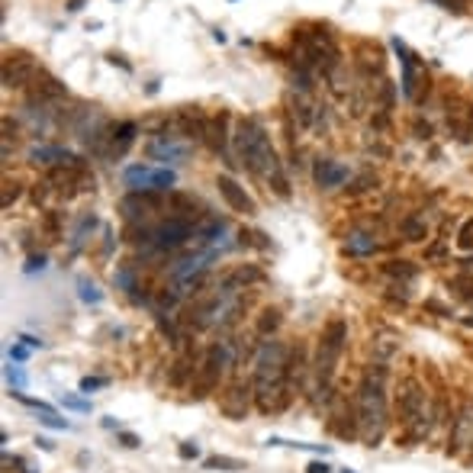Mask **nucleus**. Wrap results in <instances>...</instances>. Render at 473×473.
I'll return each mask as SVG.
<instances>
[{"instance_id":"26","label":"nucleus","mask_w":473,"mask_h":473,"mask_svg":"<svg viewBox=\"0 0 473 473\" xmlns=\"http://www.w3.org/2000/svg\"><path fill=\"white\" fill-rule=\"evenodd\" d=\"M451 290H457V296L467 299V303H473V277L470 274H460L451 280Z\"/></svg>"},{"instance_id":"33","label":"nucleus","mask_w":473,"mask_h":473,"mask_svg":"<svg viewBox=\"0 0 473 473\" xmlns=\"http://www.w3.org/2000/svg\"><path fill=\"white\" fill-rule=\"evenodd\" d=\"M117 283H119V287H126L129 293H133V290H135V277H133V271H129V267H123V271L117 274Z\"/></svg>"},{"instance_id":"17","label":"nucleus","mask_w":473,"mask_h":473,"mask_svg":"<svg viewBox=\"0 0 473 473\" xmlns=\"http://www.w3.org/2000/svg\"><path fill=\"white\" fill-rule=\"evenodd\" d=\"M264 280V271L261 267H251V264H241V267H235L232 274L223 280V287L225 290H239V287H248V283H261Z\"/></svg>"},{"instance_id":"20","label":"nucleus","mask_w":473,"mask_h":473,"mask_svg":"<svg viewBox=\"0 0 473 473\" xmlns=\"http://www.w3.org/2000/svg\"><path fill=\"white\" fill-rule=\"evenodd\" d=\"M135 133H139V126L135 123H119V126H113V149H110V155H123L129 145H133V139H135Z\"/></svg>"},{"instance_id":"48","label":"nucleus","mask_w":473,"mask_h":473,"mask_svg":"<svg viewBox=\"0 0 473 473\" xmlns=\"http://www.w3.org/2000/svg\"><path fill=\"white\" fill-rule=\"evenodd\" d=\"M345 473H348V470H345Z\"/></svg>"},{"instance_id":"22","label":"nucleus","mask_w":473,"mask_h":473,"mask_svg":"<svg viewBox=\"0 0 473 473\" xmlns=\"http://www.w3.org/2000/svg\"><path fill=\"white\" fill-rule=\"evenodd\" d=\"M97 225V216L93 213H84L81 216V223H77V229H75V235H71V248H81V241H84V235H87V229H93Z\"/></svg>"},{"instance_id":"18","label":"nucleus","mask_w":473,"mask_h":473,"mask_svg":"<svg viewBox=\"0 0 473 473\" xmlns=\"http://www.w3.org/2000/svg\"><path fill=\"white\" fill-rule=\"evenodd\" d=\"M123 181L135 190H151V181H155V167L149 165H133L123 171Z\"/></svg>"},{"instance_id":"15","label":"nucleus","mask_w":473,"mask_h":473,"mask_svg":"<svg viewBox=\"0 0 473 473\" xmlns=\"http://www.w3.org/2000/svg\"><path fill=\"white\" fill-rule=\"evenodd\" d=\"M155 207H161V197L151 190H133L123 200L126 219H139V216H145V209H155Z\"/></svg>"},{"instance_id":"28","label":"nucleus","mask_w":473,"mask_h":473,"mask_svg":"<svg viewBox=\"0 0 473 473\" xmlns=\"http://www.w3.org/2000/svg\"><path fill=\"white\" fill-rule=\"evenodd\" d=\"M457 245L464 251H473V219H467L464 225H460V232H457Z\"/></svg>"},{"instance_id":"23","label":"nucleus","mask_w":473,"mask_h":473,"mask_svg":"<svg viewBox=\"0 0 473 473\" xmlns=\"http://www.w3.org/2000/svg\"><path fill=\"white\" fill-rule=\"evenodd\" d=\"M390 277H406V280H412L415 274H419V267L415 264H409V261H390V264L383 267Z\"/></svg>"},{"instance_id":"3","label":"nucleus","mask_w":473,"mask_h":473,"mask_svg":"<svg viewBox=\"0 0 473 473\" xmlns=\"http://www.w3.org/2000/svg\"><path fill=\"white\" fill-rule=\"evenodd\" d=\"M383 364L370 367L357 386L354 396V415H357V435L364 438V444L374 448L386 432V390H383Z\"/></svg>"},{"instance_id":"24","label":"nucleus","mask_w":473,"mask_h":473,"mask_svg":"<svg viewBox=\"0 0 473 473\" xmlns=\"http://www.w3.org/2000/svg\"><path fill=\"white\" fill-rule=\"evenodd\" d=\"M207 470H245V464L241 460H235V457H207Z\"/></svg>"},{"instance_id":"37","label":"nucleus","mask_w":473,"mask_h":473,"mask_svg":"<svg viewBox=\"0 0 473 473\" xmlns=\"http://www.w3.org/2000/svg\"><path fill=\"white\" fill-rule=\"evenodd\" d=\"M39 422H42V425H49V428H61V432H65V428H68V422H61V419H55V415H52V412H45V415H42V419H39Z\"/></svg>"},{"instance_id":"14","label":"nucleus","mask_w":473,"mask_h":473,"mask_svg":"<svg viewBox=\"0 0 473 473\" xmlns=\"http://www.w3.org/2000/svg\"><path fill=\"white\" fill-rule=\"evenodd\" d=\"M313 177H315V183H319L322 190H332V187H341V183L348 181V167L335 165V161H329V158H322V161H315Z\"/></svg>"},{"instance_id":"39","label":"nucleus","mask_w":473,"mask_h":473,"mask_svg":"<svg viewBox=\"0 0 473 473\" xmlns=\"http://www.w3.org/2000/svg\"><path fill=\"white\" fill-rule=\"evenodd\" d=\"M177 454H181L183 460H190V457L200 454V448H197V444H181V451H177Z\"/></svg>"},{"instance_id":"5","label":"nucleus","mask_w":473,"mask_h":473,"mask_svg":"<svg viewBox=\"0 0 473 473\" xmlns=\"http://www.w3.org/2000/svg\"><path fill=\"white\" fill-rule=\"evenodd\" d=\"M396 412H399V422L406 425L412 435L425 432V390H422V383L419 380L406 377V380L399 383Z\"/></svg>"},{"instance_id":"36","label":"nucleus","mask_w":473,"mask_h":473,"mask_svg":"<svg viewBox=\"0 0 473 473\" xmlns=\"http://www.w3.org/2000/svg\"><path fill=\"white\" fill-rule=\"evenodd\" d=\"M68 409H77V412H91V403H84V399H71V396H65L61 399Z\"/></svg>"},{"instance_id":"2","label":"nucleus","mask_w":473,"mask_h":473,"mask_svg":"<svg viewBox=\"0 0 473 473\" xmlns=\"http://www.w3.org/2000/svg\"><path fill=\"white\" fill-rule=\"evenodd\" d=\"M287 380H290L287 348L280 341H264L257 348V361H255V399L261 412H280L290 403Z\"/></svg>"},{"instance_id":"30","label":"nucleus","mask_w":473,"mask_h":473,"mask_svg":"<svg viewBox=\"0 0 473 473\" xmlns=\"http://www.w3.org/2000/svg\"><path fill=\"white\" fill-rule=\"evenodd\" d=\"M17 197H20V181H7V183H3V200H0V203H3V209H7Z\"/></svg>"},{"instance_id":"25","label":"nucleus","mask_w":473,"mask_h":473,"mask_svg":"<svg viewBox=\"0 0 473 473\" xmlns=\"http://www.w3.org/2000/svg\"><path fill=\"white\" fill-rule=\"evenodd\" d=\"M174 171L171 167H155V181H151V190H171L174 187Z\"/></svg>"},{"instance_id":"12","label":"nucleus","mask_w":473,"mask_h":473,"mask_svg":"<svg viewBox=\"0 0 473 473\" xmlns=\"http://www.w3.org/2000/svg\"><path fill=\"white\" fill-rule=\"evenodd\" d=\"M149 155L155 161H183V158L190 155V145L174 142V135H158L155 142H149Z\"/></svg>"},{"instance_id":"35","label":"nucleus","mask_w":473,"mask_h":473,"mask_svg":"<svg viewBox=\"0 0 473 473\" xmlns=\"http://www.w3.org/2000/svg\"><path fill=\"white\" fill-rule=\"evenodd\" d=\"M7 380L13 383L17 390H20V386H23V383H26V377H23V370H20V367H7Z\"/></svg>"},{"instance_id":"45","label":"nucleus","mask_w":473,"mask_h":473,"mask_svg":"<svg viewBox=\"0 0 473 473\" xmlns=\"http://www.w3.org/2000/svg\"><path fill=\"white\" fill-rule=\"evenodd\" d=\"M20 341H26L29 348H42V341H39V338H29V335H23V338H20Z\"/></svg>"},{"instance_id":"40","label":"nucleus","mask_w":473,"mask_h":473,"mask_svg":"<svg viewBox=\"0 0 473 473\" xmlns=\"http://www.w3.org/2000/svg\"><path fill=\"white\" fill-rule=\"evenodd\" d=\"M119 441H123V448H139V444H142V441L135 438V435H129V432L119 435Z\"/></svg>"},{"instance_id":"16","label":"nucleus","mask_w":473,"mask_h":473,"mask_svg":"<svg viewBox=\"0 0 473 473\" xmlns=\"http://www.w3.org/2000/svg\"><path fill=\"white\" fill-rule=\"evenodd\" d=\"M393 49L399 52V61H403V93H406L409 100H415V55L403 45L399 39H393Z\"/></svg>"},{"instance_id":"42","label":"nucleus","mask_w":473,"mask_h":473,"mask_svg":"<svg viewBox=\"0 0 473 473\" xmlns=\"http://www.w3.org/2000/svg\"><path fill=\"white\" fill-rule=\"evenodd\" d=\"M26 354H29V351H26L23 345H13V348H10V357H13V361H26Z\"/></svg>"},{"instance_id":"38","label":"nucleus","mask_w":473,"mask_h":473,"mask_svg":"<svg viewBox=\"0 0 473 473\" xmlns=\"http://www.w3.org/2000/svg\"><path fill=\"white\" fill-rule=\"evenodd\" d=\"M36 267H39V271H42V267H45V255H33V257H29V264H26V271L33 274Z\"/></svg>"},{"instance_id":"44","label":"nucleus","mask_w":473,"mask_h":473,"mask_svg":"<svg viewBox=\"0 0 473 473\" xmlns=\"http://www.w3.org/2000/svg\"><path fill=\"white\" fill-rule=\"evenodd\" d=\"M84 3H87V0H68L65 7H68V10H71V13H77V10H81V7H84Z\"/></svg>"},{"instance_id":"10","label":"nucleus","mask_w":473,"mask_h":473,"mask_svg":"<svg viewBox=\"0 0 473 473\" xmlns=\"http://www.w3.org/2000/svg\"><path fill=\"white\" fill-rule=\"evenodd\" d=\"M61 97H68L65 84L55 81V77L45 75V71H39V77L29 84V100H33V103H55V100H61Z\"/></svg>"},{"instance_id":"13","label":"nucleus","mask_w":473,"mask_h":473,"mask_svg":"<svg viewBox=\"0 0 473 473\" xmlns=\"http://www.w3.org/2000/svg\"><path fill=\"white\" fill-rule=\"evenodd\" d=\"M207 123H209V117H203L197 107H187V110H181L174 117V126L181 129V135L183 139H203V133H207Z\"/></svg>"},{"instance_id":"32","label":"nucleus","mask_w":473,"mask_h":473,"mask_svg":"<svg viewBox=\"0 0 473 473\" xmlns=\"http://www.w3.org/2000/svg\"><path fill=\"white\" fill-rule=\"evenodd\" d=\"M77 287H81V299H84V303H100V293H97V287H93V283L81 280Z\"/></svg>"},{"instance_id":"1","label":"nucleus","mask_w":473,"mask_h":473,"mask_svg":"<svg viewBox=\"0 0 473 473\" xmlns=\"http://www.w3.org/2000/svg\"><path fill=\"white\" fill-rule=\"evenodd\" d=\"M232 142H235V151H239L241 165L248 167L251 174L267 181L280 197L290 193L287 177H283V167H280V158H277L274 145H271V139H267V133H264V126L257 123V119H241Z\"/></svg>"},{"instance_id":"11","label":"nucleus","mask_w":473,"mask_h":473,"mask_svg":"<svg viewBox=\"0 0 473 473\" xmlns=\"http://www.w3.org/2000/svg\"><path fill=\"white\" fill-rule=\"evenodd\" d=\"M229 113H219L207 123V133H203V142H207L209 149L216 151V155H225L229 158Z\"/></svg>"},{"instance_id":"31","label":"nucleus","mask_w":473,"mask_h":473,"mask_svg":"<svg viewBox=\"0 0 473 473\" xmlns=\"http://www.w3.org/2000/svg\"><path fill=\"white\" fill-rule=\"evenodd\" d=\"M374 183H377V177H374V174H364V177H357V181L351 183L348 193H364L367 187H374Z\"/></svg>"},{"instance_id":"34","label":"nucleus","mask_w":473,"mask_h":473,"mask_svg":"<svg viewBox=\"0 0 473 473\" xmlns=\"http://www.w3.org/2000/svg\"><path fill=\"white\" fill-rule=\"evenodd\" d=\"M100 386H107V380H103V377H84V380H81V390L84 393L100 390Z\"/></svg>"},{"instance_id":"9","label":"nucleus","mask_w":473,"mask_h":473,"mask_svg":"<svg viewBox=\"0 0 473 473\" xmlns=\"http://www.w3.org/2000/svg\"><path fill=\"white\" fill-rule=\"evenodd\" d=\"M248 396H251V386L239 380V383H232V386L223 393L219 409H223L229 419H245V412H248Z\"/></svg>"},{"instance_id":"41","label":"nucleus","mask_w":473,"mask_h":473,"mask_svg":"<svg viewBox=\"0 0 473 473\" xmlns=\"http://www.w3.org/2000/svg\"><path fill=\"white\" fill-rule=\"evenodd\" d=\"M306 470H309V473H329V470H332V467L325 464V460H313V464H309Z\"/></svg>"},{"instance_id":"43","label":"nucleus","mask_w":473,"mask_h":473,"mask_svg":"<svg viewBox=\"0 0 473 473\" xmlns=\"http://www.w3.org/2000/svg\"><path fill=\"white\" fill-rule=\"evenodd\" d=\"M415 133H419V139H428V135H432V126H428V123H415Z\"/></svg>"},{"instance_id":"21","label":"nucleus","mask_w":473,"mask_h":473,"mask_svg":"<svg viewBox=\"0 0 473 473\" xmlns=\"http://www.w3.org/2000/svg\"><path fill=\"white\" fill-rule=\"evenodd\" d=\"M399 229H403V235H406L409 241H422L425 235H428V225H425V219H415V216H406L403 223H399Z\"/></svg>"},{"instance_id":"19","label":"nucleus","mask_w":473,"mask_h":473,"mask_svg":"<svg viewBox=\"0 0 473 473\" xmlns=\"http://www.w3.org/2000/svg\"><path fill=\"white\" fill-rule=\"evenodd\" d=\"M345 251L354 257H364V255H374L377 251V239L367 232H351L348 241H345Z\"/></svg>"},{"instance_id":"46","label":"nucleus","mask_w":473,"mask_h":473,"mask_svg":"<svg viewBox=\"0 0 473 473\" xmlns=\"http://www.w3.org/2000/svg\"><path fill=\"white\" fill-rule=\"evenodd\" d=\"M110 61H113V65H119V68H126V71H129V65H126V61H123V55H110Z\"/></svg>"},{"instance_id":"4","label":"nucleus","mask_w":473,"mask_h":473,"mask_svg":"<svg viewBox=\"0 0 473 473\" xmlns=\"http://www.w3.org/2000/svg\"><path fill=\"white\" fill-rule=\"evenodd\" d=\"M345 341H348V325L335 319L329 322V329L322 332L319 338V354H315V380H319V390L322 396H329V386H332V377H335V367H338V357L345 351Z\"/></svg>"},{"instance_id":"29","label":"nucleus","mask_w":473,"mask_h":473,"mask_svg":"<svg viewBox=\"0 0 473 473\" xmlns=\"http://www.w3.org/2000/svg\"><path fill=\"white\" fill-rule=\"evenodd\" d=\"M187 374H193V367L187 364V361H177L174 370H171V383H174V386H181V383L187 380Z\"/></svg>"},{"instance_id":"6","label":"nucleus","mask_w":473,"mask_h":473,"mask_svg":"<svg viewBox=\"0 0 473 473\" xmlns=\"http://www.w3.org/2000/svg\"><path fill=\"white\" fill-rule=\"evenodd\" d=\"M193 223H187V219H167V223H161L158 229H151L149 232V241L155 251H171V248H181L187 239H193Z\"/></svg>"},{"instance_id":"8","label":"nucleus","mask_w":473,"mask_h":473,"mask_svg":"<svg viewBox=\"0 0 473 473\" xmlns=\"http://www.w3.org/2000/svg\"><path fill=\"white\" fill-rule=\"evenodd\" d=\"M216 187H219V193H223V200L235 209V213H245V216L257 213L255 200H251L248 193H245V187H239V183H235L229 174H219V177H216Z\"/></svg>"},{"instance_id":"27","label":"nucleus","mask_w":473,"mask_h":473,"mask_svg":"<svg viewBox=\"0 0 473 473\" xmlns=\"http://www.w3.org/2000/svg\"><path fill=\"white\" fill-rule=\"evenodd\" d=\"M277 325H280V313H277V309H267V313L261 315V322H257V332L267 335V332H274Z\"/></svg>"},{"instance_id":"7","label":"nucleus","mask_w":473,"mask_h":473,"mask_svg":"<svg viewBox=\"0 0 473 473\" xmlns=\"http://www.w3.org/2000/svg\"><path fill=\"white\" fill-rule=\"evenodd\" d=\"M36 77H39V65L33 61V55H26V52L7 55V61H3V87H7V91L29 87Z\"/></svg>"},{"instance_id":"47","label":"nucleus","mask_w":473,"mask_h":473,"mask_svg":"<svg viewBox=\"0 0 473 473\" xmlns=\"http://www.w3.org/2000/svg\"><path fill=\"white\" fill-rule=\"evenodd\" d=\"M464 325H470V329H473V319H464Z\"/></svg>"}]
</instances>
